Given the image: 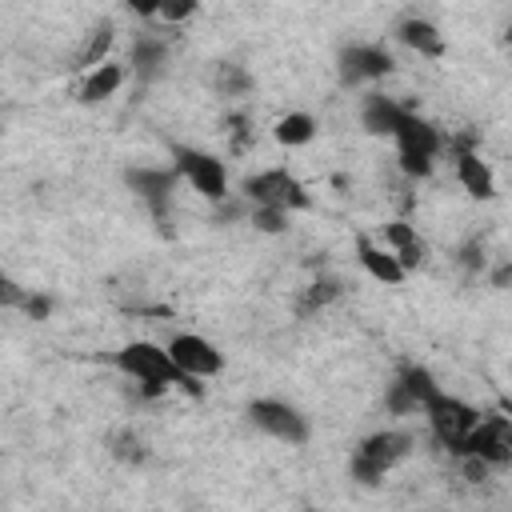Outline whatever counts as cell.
Here are the masks:
<instances>
[{"instance_id": "obj_1", "label": "cell", "mask_w": 512, "mask_h": 512, "mask_svg": "<svg viewBox=\"0 0 512 512\" xmlns=\"http://www.w3.org/2000/svg\"><path fill=\"white\" fill-rule=\"evenodd\" d=\"M112 364H116L124 376H132L144 396H164L168 388H184V392H192V396L204 392V384H200V380H188V376L172 364L168 348H160V344H152V340H128L124 348H116Z\"/></svg>"}, {"instance_id": "obj_2", "label": "cell", "mask_w": 512, "mask_h": 512, "mask_svg": "<svg viewBox=\"0 0 512 512\" xmlns=\"http://www.w3.org/2000/svg\"><path fill=\"white\" fill-rule=\"evenodd\" d=\"M408 452H412V436H408L404 428H380V432H372V436H364V440L356 444L348 472H352V480H360V484H380Z\"/></svg>"}, {"instance_id": "obj_3", "label": "cell", "mask_w": 512, "mask_h": 512, "mask_svg": "<svg viewBox=\"0 0 512 512\" xmlns=\"http://www.w3.org/2000/svg\"><path fill=\"white\" fill-rule=\"evenodd\" d=\"M388 140H396L400 172L412 176V180H420V176L432 172V164H436V156H440V144H444V140H440V128L428 124V120L416 116V112H404L400 124H396V132H392Z\"/></svg>"}, {"instance_id": "obj_4", "label": "cell", "mask_w": 512, "mask_h": 512, "mask_svg": "<svg viewBox=\"0 0 512 512\" xmlns=\"http://www.w3.org/2000/svg\"><path fill=\"white\" fill-rule=\"evenodd\" d=\"M420 412H424V420H428L436 444L448 448V452H460L464 440H468V432H472L476 420H480V408H472L468 400H460V396H452V392H444V388H436V392L424 400Z\"/></svg>"}, {"instance_id": "obj_5", "label": "cell", "mask_w": 512, "mask_h": 512, "mask_svg": "<svg viewBox=\"0 0 512 512\" xmlns=\"http://www.w3.org/2000/svg\"><path fill=\"white\" fill-rule=\"evenodd\" d=\"M172 156V168L184 184H192V192H200L208 204H220L228 196V168L220 156L204 152V148H192V144H172L168 148Z\"/></svg>"}, {"instance_id": "obj_6", "label": "cell", "mask_w": 512, "mask_h": 512, "mask_svg": "<svg viewBox=\"0 0 512 512\" xmlns=\"http://www.w3.org/2000/svg\"><path fill=\"white\" fill-rule=\"evenodd\" d=\"M240 192H244L252 204H268V208H284V212H304V208H312L308 188H304L288 168H260V172L244 176Z\"/></svg>"}, {"instance_id": "obj_7", "label": "cell", "mask_w": 512, "mask_h": 512, "mask_svg": "<svg viewBox=\"0 0 512 512\" xmlns=\"http://www.w3.org/2000/svg\"><path fill=\"white\" fill-rule=\"evenodd\" d=\"M248 424L260 428L264 436L280 440V444H304L308 440V416L284 400H272V396H260L248 404Z\"/></svg>"}, {"instance_id": "obj_8", "label": "cell", "mask_w": 512, "mask_h": 512, "mask_svg": "<svg viewBox=\"0 0 512 512\" xmlns=\"http://www.w3.org/2000/svg\"><path fill=\"white\" fill-rule=\"evenodd\" d=\"M164 348H168L172 364H176L188 380H212V376L224 368V352H220L208 336H200V332H176Z\"/></svg>"}, {"instance_id": "obj_9", "label": "cell", "mask_w": 512, "mask_h": 512, "mask_svg": "<svg viewBox=\"0 0 512 512\" xmlns=\"http://www.w3.org/2000/svg\"><path fill=\"white\" fill-rule=\"evenodd\" d=\"M456 456H480L492 468L512 464V424H508V416H484L480 412L476 428L468 432V440H464V448Z\"/></svg>"}, {"instance_id": "obj_10", "label": "cell", "mask_w": 512, "mask_h": 512, "mask_svg": "<svg viewBox=\"0 0 512 512\" xmlns=\"http://www.w3.org/2000/svg\"><path fill=\"white\" fill-rule=\"evenodd\" d=\"M340 80L348 84V88H356V84H372V80H384V76H392V68H396V60L380 48V44H348V48H340Z\"/></svg>"}, {"instance_id": "obj_11", "label": "cell", "mask_w": 512, "mask_h": 512, "mask_svg": "<svg viewBox=\"0 0 512 512\" xmlns=\"http://www.w3.org/2000/svg\"><path fill=\"white\" fill-rule=\"evenodd\" d=\"M124 184H128V192H136L148 208H168L172 204V192H176V184H180V176H176V168H144V164H136V168H124Z\"/></svg>"}, {"instance_id": "obj_12", "label": "cell", "mask_w": 512, "mask_h": 512, "mask_svg": "<svg viewBox=\"0 0 512 512\" xmlns=\"http://www.w3.org/2000/svg\"><path fill=\"white\" fill-rule=\"evenodd\" d=\"M352 244H356V260H360V268H364L376 284H384V288L404 284V276H408V272H404V264H400L384 244H376V240H372V236H364V232H360Z\"/></svg>"}, {"instance_id": "obj_13", "label": "cell", "mask_w": 512, "mask_h": 512, "mask_svg": "<svg viewBox=\"0 0 512 512\" xmlns=\"http://www.w3.org/2000/svg\"><path fill=\"white\" fill-rule=\"evenodd\" d=\"M456 180H460V188H464L472 200H492V196H496L492 168H488V160H480V152H472V148H460V152H456Z\"/></svg>"}, {"instance_id": "obj_14", "label": "cell", "mask_w": 512, "mask_h": 512, "mask_svg": "<svg viewBox=\"0 0 512 512\" xmlns=\"http://www.w3.org/2000/svg\"><path fill=\"white\" fill-rule=\"evenodd\" d=\"M396 36H400V44H408L416 56H428V60H440L444 56V32L432 24V20H424V16H408V20H400V28H396Z\"/></svg>"}, {"instance_id": "obj_15", "label": "cell", "mask_w": 512, "mask_h": 512, "mask_svg": "<svg viewBox=\"0 0 512 512\" xmlns=\"http://www.w3.org/2000/svg\"><path fill=\"white\" fill-rule=\"evenodd\" d=\"M384 248L404 264V272H412V268L424 264V240L416 236V228H412L408 220H392V224H384Z\"/></svg>"}, {"instance_id": "obj_16", "label": "cell", "mask_w": 512, "mask_h": 512, "mask_svg": "<svg viewBox=\"0 0 512 512\" xmlns=\"http://www.w3.org/2000/svg\"><path fill=\"white\" fill-rule=\"evenodd\" d=\"M404 112H408V108H400L392 96L372 92V96H364V104H360V124H364V132H372V136H392Z\"/></svg>"}, {"instance_id": "obj_17", "label": "cell", "mask_w": 512, "mask_h": 512, "mask_svg": "<svg viewBox=\"0 0 512 512\" xmlns=\"http://www.w3.org/2000/svg\"><path fill=\"white\" fill-rule=\"evenodd\" d=\"M120 84H124V68L112 60H100L96 68H88V76L80 84V104H104L120 92Z\"/></svg>"}, {"instance_id": "obj_18", "label": "cell", "mask_w": 512, "mask_h": 512, "mask_svg": "<svg viewBox=\"0 0 512 512\" xmlns=\"http://www.w3.org/2000/svg\"><path fill=\"white\" fill-rule=\"evenodd\" d=\"M272 136H276V144H284V148H304V144L316 136V120H312L308 112H288V116L276 120Z\"/></svg>"}, {"instance_id": "obj_19", "label": "cell", "mask_w": 512, "mask_h": 512, "mask_svg": "<svg viewBox=\"0 0 512 512\" xmlns=\"http://www.w3.org/2000/svg\"><path fill=\"white\" fill-rule=\"evenodd\" d=\"M164 60H168V48H164L160 40H136L128 72H132V76H140V80H152V76H160Z\"/></svg>"}, {"instance_id": "obj_20", "label": "cell", "mask_w": 512, "mask_h": 512, "mask_svg": "<svg viewBox=\"0 0 512 512\" xmlns=\"http://www.w3.org/2000/svg\"><path fill=\"white\" fill-rule=\"evenodd\" d=\"M288 216L292 212H284V208H268V204H252V228H260V232H284L288 228Z\"/></svg>"}, {"instance_id": "obj_21", "label": "cell", "mask_w": 512, "mask_h": 512, "mask_svg": "<svg viewBox=\"0 0 512 512\" xmlns=\"http://www.w3.org/2000/svg\"><path fill=\"white\" fill-rule=\"evenodd\" d=\"M108 44H112V24H100V36H92V40H88V48L80 52V68H96V64L104 60Z\"/></svg>"}, {"instance_id": "obj_22", "label": "cell", "mask_w": 512, "mask_h": 512, "mask_svg": "<svg viewBox=\"0 0 512 512\" xmlns=\"http://www.w3.org/2000/svg\"><path fill=\"white\" fill-rule=\"evenodd\" d=\"M196 4H200V0H160L156 16H160L164 24H184V20L196 12Z\"/></svg>"}, {"instance_id": "obj_23", "label": "cell", "mask_w": 512, "mask_h": 512, "mask_svg": "<svg viewBox=\"0 0 512 512\" xmlns=\"http://www.w3.org/2000/svg\"><path fill=\"white\" fill-rule=\"evenodd\" d=\"M112 444H116V448H112V456H116V460H128V464H136V460L144 456V448H140V440H136L132 432H120V436H112Z\"/></svg>"}, {"instance_id": "obj_24", "label": "cell", "mask_w": 512, "mask_h": 512, "mask_svg": "<svg viewBox=\"0 0 512 512\" xmlns=\"http://www.w3.org/2000/svg\"><path fill=\"white\" fill-rule=\"evenodd\" d=\"M24 296H28V292H24L8 272H0V308H20Z\"/></svg>"}, {"instance_id": "obj_25", "label": "cell", "mask_w": 512, "mask_h": 512, "mask_svg": "<svg viewBox=\"0 0 512 512\" xmlns=\"http://www.w3.org/2000/svg\"><path fill=\"white\" fill-rule=\"evenodd\" d=\"M20 308H24L28 316H36V320H44L52 304H48V300H40V296H24V304H20Z\"/></svg>"}, {"instance_id": "obj_26", "label": "cell", "mask_w": 512, "mask_h": 512, "mask_svg": "<svg viewBox=\"0 0 512 512\" xmlns=\"http://www.w3.org/2000/svg\"><path fill=\"white\" fill-rule=\"evenodd\" d=\"M136 16H144V20H156V8H160V0H124Z\"/></svg>"}]
</instances>
